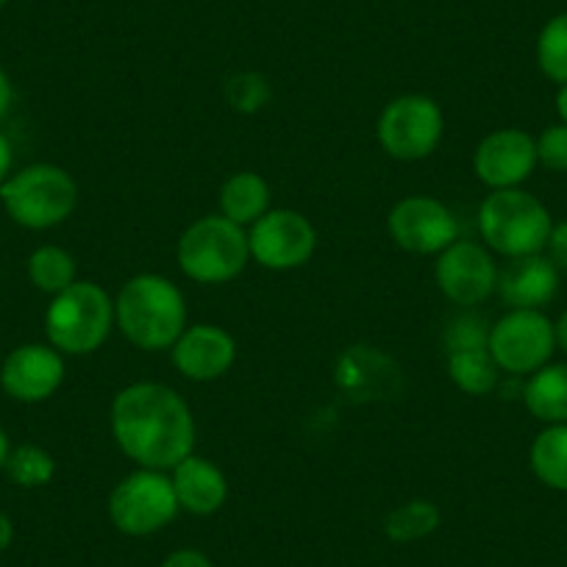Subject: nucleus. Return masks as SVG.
Segmentation results:
<instances>
[{"label":"nucleus","instance_id":"obj_1","mask_svg":"<svg viewBox=\"0 0 567 567\" xmlns=\"http://www.w3.org/2000/svg\"><path fill=\"white\" fill-rule=\"evenodd\" d=\"M109 425L117 449L136 467L171 473L195 454V414L173 386L136 381L114 395Z\"/></svg>","mask_w":567,"mask_h":567},{"label":"nucleus","instance_id":"obj_2","mask_svg":"<svg viewBox=\"0 0 567 567\" xmlns=\"http://www.w3.org/2000/svg\"><path fill=\"white\" fill-rule=\"evenodd\" d=\"M187 301L159 272H140L114 298V329L140 351H171L187 329Z\"/></svg>","mask_w":567,"mask_h":567},{"label":"nucleus","instance_id":"obj_3","mask_svg":"<svg viewBox=\"0 0 567 567\" xmlns=\"http://www.w3.org/2000/svg\"><path fill=\"white\" fill-rule=\"evenodd\" d=\"M114 331V298L95 281H79L51 298L45 309V337L64 357L101 351Z\"/></svg>","mask_w":567,"mask_h":567},{"label":"nucleus","instance_id":"obj_4","mask_svg":"<svg viewBox=\"0 0 567 567\" xmlns=\"http://www.w3.org/2000/svg\"><path fill=\"white\" fill-rule=\"evenodd\" d=\"M0 206L20 228L48 231L73 217L79 206V184L64 167L37 162L7 178L0 187Z\"/></svg>","mask_w":567,"mask_h":567},{"label":"nucleus","instance_id":"obj_5","mask_svg":"<svg viewBox=\"0 0 567 567\" xmlns=\"http://www.w3.org/2000/svg\"><path fill=\"white\" fill-rule=\"evenodd\" d=\"M176 261L184 276L195 284H228L245 272L250 261L248 228L206 215L189 223L176 243Z\"/></svg>","mask_w":567,"mask_h":567},{"label":"nucleus","instance_id":"obj_6","mask_svg":"<svg viewBox=\"0 0 567 567\" xmlns=\"http://www.w3.org/2000/svg\"><path fill=\"white\" fill-rule=\"evenodd\" d=\"M550 212L526 189H495L478 206V231L484 245L506 259L543 254L548 245Z\"/></svg>","mask_w":567,"mask_h":567},{"label":"nucleus","instance_id":"obj_7","mask_svg":"<svg viewBox=\"0 0 567 567\" xmlns=\"http://www.w3.org/2000/svg\"><path fill=\"white\" fill-rule=\"evenodd\" d=\"M178 501L173 493L171 473L136 467L120 478L109 493L106 515L125 537H151L178 517Z\"/></svg>","mask_w":567,"mask_h":567},{"label":"nucleus","instance_id":"obj_8","mask_svg":"<svg viewBox=\"0 0 567 567\" xmlns=\"http://www.w3.org/2000/svg\"><path fill=\"white\" fill-rule=\"evenodd\" d=\"M445 134L443 109L429 95H398L379 114L375 136L386 156L398 162H423L440 148Z\"/></svg>","mask_w":567,"mask_h":567},{"label":"nucleus","instance_id":"obj_9","mask_svg":"<svg viewBox=\"0 0 567 567\" xmlns=\"http://www.w3.org/2000/svg\"><path fill=\"white\" fill-rule=\"evenodd\" d=\"M487 351L501 373L532 375L550 362L556 351L554 323L539 309H509L489 326Z\"/></svg>","mask_w":567,"mask_h":567},{"label":"nucleus","instance_id":"obj_10","mask_svg":"<svg viewBox=\"0 0 567 567\" xmlns=\"http://www.w3.org/2000/svg\"><path fill=\"white\" fill-rule=\"evenodd\" d=\"M250 261L272 272H290L309 265L318 250L312 220L296 209H270L248 228Z\"/></svg>","mask_w":567,"mask_h":567},{"label":"nucleus","instance_id":"obj_11","mask_svg":"<svg viewBox=\"0 0 567 567\" xmlns=\"http://www.w3.org/2000/svg\"><path fill=\"white\" fill-rule=\"evenodd\" d=\"M386 234L406 254L437 256L460 239V220L432 195H406L386 215Z\"/></svg>","mask_w":567,"mask_h":567},{"label":"nucleus","instance_id":"obj_12","mask_svg":"<svg viewBox=\"0 0 567 567\" xmlns=\"http://www.w3.org/2000/svg\"><path fill=\"white\" fill-rule=\"evenodd\" d=\"M437 290L456 307H478L498 287V267L487 245L456 239L434 261Z\"/></svg>","mask_w":567,"mask_h":567},{"label":"nucleus","instance_id":"obj_13","mask_svg":"<svg viewBox=\"0 0 567 567\" xmlns=\"http://www.w3.org/2000/svg\"><path fill=\"white\" fill-rule=\"evenodd\" d=\"M537 165V140L523 128L489 131L473 151V173L489 193L517 189Z\"/></svg>","mask_w":567,"mask_h":567},{"label":"nucleus","instance_id":"obj_14","mask_svg":"<svg viewBox=\"0 0 567 567\" xmlns=\"http://www.w3.org/2000/svg\"><path fill=\"white\" fill-rule=\"evenodd\" d=\"M68 375L64 353L51 342H23L0 364V390L18 403H42L59 392Z\"/></svg>","mask_w":567,"mask_h":567},{"label":"nucleus","instance_id":"obj_15","mask_svg":"<svg viewBox=\"0 0 567 567\" xmlns=\"http://www.w3.org/2000/svg\"><path fill=\"white\" fill-rule=\"evenodd\" d=\"M173 368L195 384L223 379L237 362V340L223 326L195 323L171 348Z\"/></svg>","mask_w":567,"mask_h":567},{"label":"nucleus","instance_id":"obj_16","mask_svg":"<svg viewBox=\"0 0 567 567\" xmlns=\"http://www.w3.org/2000/svg\"><path fill=\"white\" fill-rule=\"evenodd\" d=\"M495 292L509 309H543L559 292V270L543 254L509 259V265L498 270Z\"/></svg>","mask_w":567,"mask_h":567},{"label":"nucleus","instance_id":"obj_17","mask_svg":"<svg viewBox=\"0 0 567 567\" xmlns=\"http://www.w3.org/2000/svg\"><path fill=\"white\" fill-rule=\"evenodd\" d=\"M173 493H176L178 509L195 517H209L226 506L228 478L212 460L189 454L171 471Z\"/></svg>","mask_w":567,"mask_h":567},{"label":"nucleus","instance_id":"obj_18","mask_svg":"<svg viewBox=\"0 0 567 567\" xmlns=\"http://www.w3.org/2000/svg\"><path fill=\"white\" fill-rule=\"evenodd\" d=\"M395 364L375 348H348L337 364V384L353 401L390 395L395 386Z\"/></svg>","mask_w":567,"mask_h":567},{"label":"nucleus","instance_id":"obj_19","mask_svg":"<svg viewBox=\"0 0 567 567\" xmlns=\"http://www.w3.org/2000/svg\"><path fill=\"white\" fill-rule=\"evenodd\" d=\"M217 204H220V215L226 220L237 223V226L250 228L259 217H265L270 206V184L254 171H239L223 182L220 195H217Z\"/></svg>","mask_w":567,"mask_h":567},{"label":"nucleus","instance_id":"obj_20","mask_svg":"<svg viewBox=\"0 0 567 567\" xmlns=\"http://www.w3.org/2000/svg\"><path fill=\"white\" fill-rule=\"evenodd\" d=\"M523 403L539 423H567V364H545L528 375Z\"/></svg>","mask_w":567,"mask_h":567},{"label":"nucleus","instance_id":"obj_21","mask_svg":"<svg viewBox=\"0 0 567 567\" xmlns=\"http://www.w3.org/2000/svg\"><path fill=\"white\" fill-rule=\"evenodd\" d=\"M528 467L539 484L567 493V423L545 425L528 451Z\"/></svg>","mask_w":567,"mask_h":567},{"label":"nucleus","instance_id":"obj_22","mask_svg":"<svg viewBox=\"0 0 567 567\" xmlns=\"http://www.w3.org/2000/svg\"><path fill=\"white\" fill-rule=\"evenodd\" d=\"M29 281L45 296H59L79 281V265L75 256L62 245H40L29 256Z\"/></svg>","mask_w":567,"mask_h":567},{"label":"nucleus","instance_id":"obj_23","mask_svg":"<svg viewBox=\"0 0 567 567\" xmlns=\"http://www.w3.org/2000/svg\"><path fill=\"white\" fill-rule=\"evenodd\" d=\"M440 523H443V515H440V506L434 501L412 498L386 512L384 534L390 543L409 545L432 537L440 528Z\"/></svg>","mask_w":567,"mask_h":567},{"label":"nucleus","instance_id":"obj_24","mask_svg":"<svg viewBox=\"0 0 567 567\" xmlns=\"http://www.w3.org/2000/svg\"><path fill=\"white\" fill-rule=\"evenodd\" d=\"M449 375L456 390L482 398L498 386L501 368L487 348H471V351L449 353Z\"/></svg>","mask_w":567,"mask_h":567},{"label":"nucleus","instance_id":"obj_25","mask_svg":"<svg viewBox=\"0 0 567 567\" xmlns=\"http://www.w3.org/2000/svg\"><path fill=\"white\" fill-rule=\"evenodd\" d=\"M3 473H7L9 482L18 484L20 489H40L48 487V484L53 482V476H56V460H53L51 451H45L42 445H12Z\"/></svg>","mask_w":567,"mask_h":567},{"label":"nucleus","instance_id":"obj_26","mask_svg":"<svg viewBox=\"0 0 567 567\" xmlns=\"http://www.w3.org/2000/svg\"><path fill=\"white\" fill-rule=\"evenodd\" d=\"M537 64L554 84H567V12L556 14L537 37Z\"/></svg>","mask_w":567,"mask_h":567},{"label":"nucleus","instance_id":"obj_27","mask_svg":"<svg viewBox=\"0 0 567 567\" xmlns=\"http://www.w3.org/2000/svg\"><path fill=\"white\" fill-rule=\"evenodd\" d=\"M270 97V84L261 73H237L226 81V101L239 114L261 112Z\"/></svg>","mask_w":567,"mask_h":567},{"label":"nucleus","instance_id":"obj_28","mask_svg":"<svg viewBox=\"0 0 567 567\" xmlns=\"http://www.w3.org/2000/svg\"><path fill=\"white\" fill-rule=\"evenodd\" d=\"M489 326L484 320H478L476 315H460L456 320H451L449 329H445V351H471V348H487Z\"/></svg>","mask_w":567,"mask_h":567},{"label":"nucleus","instance_id":"obj_29","mask_svg":"<svg viewBox=\"0 0 567 567\" xmlns=\"http://www.w3.org/2000/svg\"><path fill=\"white\" fill-rule=\"evenodd\" d=\"M537 162L550 173H567V125H548L537 136Z\"/></svg>","mask_w":567,"mask_h":567},{"label":"nucleus","instance_id":"obj_30","mask_svg":"<svg viewBox=\"0 0 567 567\" xmlns=\"http://www.w3.org/2000/svg\"><path fill=\"white\" fill-rule=\"evenodd\" d=\"M545 250H548V259L554 261L556 270L567 272V220L554 223Z\"/></svg>","mask_w":567,"mask_h":567},{"label":"nucleus","instance_id":"obj_31","mask_svg":"<svg viewBox=\"0 0 567 567\" xmlns=\"http://www.w3.org/2000/svg\"><path fill=\"white\" fill-rule=\"evenodd\" d=\"M159 567H215V561L198 548H178L173 554H167Z\"/></svg>","mask_w":567,"mask_h":567},{"label":"nucleus","instance_id":"obj_32","mask_svg":"<svg viewBox=\"0 0 567 567\" xmlns=\"http://www.w3.org/2000/svg\"><path fill=\"white\" fill-rule=\"evenodd\" d=\"M14 173V148L3 131H0V187L7 184V178Z\"/></svg>","mask_w":567,"mask_h":567},{"label":"nucleus","instance_id":"obj_33","mask_svg":"<svg viewBox=\"0 0 567 567\" xmlns=\"http://www.w3.org/2000/svg\"><path fill=\"white\" fill-rule=\"evenodd\" d=\"M12 103H14V86H12V81H9L7 70L0 68V120L7 117L9 109H12Z\"/></svg>","mask_w":567,"mask_h":567},{"label":"nucleus","instance_id":"obj_34","mask_svg":"<svg viewBox=\"0 0 567 567\" xmlns=\"http://www.w3.org/2000/svg\"><path fill=\"white\" fill-rule=\"evenodd\" d=\"M14 543V523L7 512H0V554L12 548Z\"/></svg>","mask_w":567,"mask_h":567},{"label":"nucleus","instance_id":"obj_35","mask_svg":"<svg viewBox=\"0 0 567 567\" xmlns=\"http://www.w3.org/2000/svg\"><path fill=\"white\" fill-rule=\"evenodd\" d=\"M554 337H556V348H559L561 353H567V309L554 323Z\"/></svg>","mask_w":567,"mask_h":567},{"label":"nucleus","instance_id":"obj_36","mask_svg":"<svg viewBox=\"0 0 567 567\" xmlns=\"http://www.w3.org/2000/svg\"><path fill=\"white\" fill-rule=\"evenodd\" d=\"M9 451H12V443H9L7 429H3V425H0V471H3V467H7Z\"/></svg>","mask_w":567,"mask_h":567},{"label":"nucleus","instance_id":"obj_37","mask_svg":"<svg viewBox=\"0 0 567 567\" xmlns=\"http://www.w3.org/2000/svg\"><path fill=\"white\" fill-rule=\"evenodd\" d=\"M556 112H559L561 123L567 125V84H561L559 92H556Z\"/></svg>","mask_w":567,"mask_h":567},{"label":"nucleus","instance_id":"obj_38","mask_svg":"<svg viewBox=\"0 0 567 567\" xmlns=\"http://www.w3.org/2000/svg\"><path fill=\"white\" fill-rule=\"evenodd\" d=\"M7 3H9V0H0V9H3V7H7Z\"/></svg>","mask_w":567,"mask_h":567}]
</instances>
